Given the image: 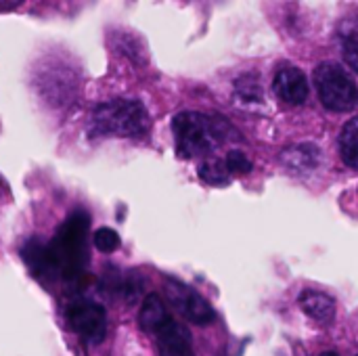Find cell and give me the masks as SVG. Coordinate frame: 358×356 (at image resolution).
<instances>
[{
    "instance_id": "obj_1",
    "label": "cell",
    "mask_w": 358,
    "mask_h": 356,
    "mask_svg": "<svg viewBox=\"0 0 358 356\" xmlns=\"http://www.w3.org/2000/svg\"><path fill=\"white\" fill-rule=\"evenodd\" d=\"M88 130L92 136L138 138L149 130V113L136 99H111L92 109Z\"/></svg>"
},
{
    "instance_id": "obj_2",
    "label": "cell",
    "mask_w": 358,
    "mask_h": 356,
    "mask_svg": "<svg viewBox=\"0 0 358 356\" xmlns=\"http://www.w3.org/2000/svg\"><path fill=\"white\" fill-rule=\"evenodd\" d=\"M227 130L231 126L224 120L208 118L199 111H182L172 120L176 151L185 159L212 153L216 145L227 141Z\"/></svg>"
},
{
    "instance_id": "obj_3",
    "label": "cell",
    "mask_w": 358,
    "mask_h": 356,
    "mask_svg": "<svg viewBox=\"0 0 358 356\" xmlns=\"http://www.w3.org/2000/svg\"><path fill=\"white\" fill-rule=\"evenodd\" d=\"M313 84L317 88L323 107L336 113H346L358 107V86L352 76L334 61H325L315 67Z\"/></svg>"
},
{
    "instance_id": "obj_4",
    "label": "cell",
    "mask_w": 358,
    "mask_h": 356,
    "mask_svg": "<svg viewBox=\"0 0 358 356\" xmlns=\"http://www.w3.org/2000/svg\"><path fill=\"white\" fill-rule=\"evenodd\" d=\"M88 229V218L84 214H73L59 231L57 239L48 245L57 273L65 277H76L86 262L84 235Z\"/></svg>"
},
{
    "instance_id": "obj_5",
    "label": "cell",
    "mask_w": 358,
    "mask_h": 356,
    "mask_svg": "<svg viewBox=\"0 0 358 356\" xmlns=\"http://www.w3.org/2000/svg\"><path fill=\"white\" fill-rule=\"evenodd\" d=\"M69 329L86 344H101L107 336V313L90 300H73L65 308Z\"/></svg>"
},
{
    "instance_id": "obj_6",
    "label": "cell",
    "mask_w": 358,
    "mask_h": 356,
    "mask_svg": "<svg viewBox=\"0 0 358 356\" xmlns=\"http://www.w3.org/2000/svg\"><path fill=\"white\" fill-rule=\"evenodd\" d=\"M166 294L170 304L193 325H210L216 319L214 308L210 306V302L195 292L193 287L176 281V279H166Z\"/></svg>"
},
{
    "instance_id": "obj_7",
    "label": "cell",
    "mask_w": 358,
    "mask_h": 356,
    "mask_svg": "<svg viewBox=\"0 0 358 356\" xmlns=\"http://www.w3.org/2000/svg\"><path fill=\"white\" fill-rule=\"evenodd\" d=\"M273 88L277 92V97L287 103V105H302L308 99V80L306 73L294 65H283L279 67V71L275 73L273 80Z\"/></svg>"
},
{
    "instance_id": "obj_8",
    "label": "cell",
    "mask_w": 358,
    "mask_h": 356,
    "mask_svg": "<svg viewBox=\"0 0 358 356\" xmlns=\"http://www.w3.org/2000/svg\"><path fill=\"white\" fill-rule=\"evenodd\" d=\"M281 164L296 174H306V172H315L321 162H323V153L315 143H298L292 147H285L279 155Z\"/></svg>"
},
{
    "instance_id": "obj_9",
    "label": "cell",
    "mask_w": 358,
    "mask_h": 356,
    "mask_svg": "<svg viewBox=\"0 0 358 356\" xmlns=\"http://www.w3.org/2000/svg\"><path fill=\"white\" fill-rule=\"evenodd\" d=\"M157 346L162 356H193V344L191 336L185 325L170 321L157 336Z\"/></svg>"
},
{
    "instance_id": "obj_10",
    "label": "cell",
    "mask_w": 358,
    "mask_h": 356,
    "mask_svg": "<svg viewBox=\"0 0 358 356\" xmlns=\"http://www.w3.org/2000/svg\"><path fill=\"white\" fill-rule=\"evenodd\" d=\"M170 321H172V317L168 315V308H166L164 300L157 294H149L143 300V306H141V313H138L141 329L155 338Z\"/></svg>"
},
{
    "instance_id": "obj_11",
    "label": "cell",
    "mask_w": 358,
    "mask_h": 356,
    "mask_svg": "<svg viewBox=\"0 0 358 356\" xmlns=\"http://www.w3.org/2000/svg\"><path fill=\"white\" fill-rule=\"evenodd\" d=\"M300 308L317 323L321 325H329L334 323L336 319V300L323 292H317V290H306L302 296H300Z\"/></svg>"
},
{
    "instance_id": "obj_12",
    "label": "cell",
    "mask_w": 358,
    "mask_h": 356,
    "mask_svg": "<svg viewBox=\"0 0 358 356\" xmlns=\"http://www.w3.org/2000/svg\"><path fill=\"white\" fill-rule=\"evenodd\" d=\"M338 42L342 46L344 61L358 73V17H348L338 25Z\"/></svg>"
},
{
    "instance_id": "obj_13",
    "label": "cell",
    "mask_w": 358,
    "mask_h": 356,
    "mask_svg": "<svg viewBox=\"0 0 358 356\" xmlns=\"http://www.w3.org/2000/svg\"><path fill=\"white\" fill-rule=\"evenodd\" d=\"M340 155L346 166L358 170V118L348 120L340 132Z\"/></svg>"
},
{
    "instance_id": "obj_14",
    "label": "cell",
    "mask_w": 358,
    "mask_h": 356,
    "mask_svg": "<svg viewBox=\"0 0 358 356\" xmlns=\"http://www.w3.org/2000/svg\"><path fill=\"white\" fill-rule=\"evenodd\" d=\"M197 174L203 183L214 185V187H224L231 180V172H229L224 159H206L197 168Z\"/></svg>"
},
{
    "instance_id": "obj_15",
    "label": "cell",
    "mask_w": 358,
    "mask_h": 356,
    "mask_svg": "<svg viewBox=\"0 0 358 356\" xmlns=\"http://www.w3.org/2000/svg\"><path fill=\"white\" fill-rule=\"evenodd\" d=\"M235 94L241 103H262V88L254 76H241L235 82Z\"/></svg>"
},
{
    "instance_id": "obj_16",
    "label": "cell",
    "mask_w": 358,
    "mask_h": 356,
    "mask_svg": "<svg viewBox=\"0 0 358 356\" xmlns=\"http://www.w3.org/2000/svg\"><path fill=\"white\" fill-rule=\"evenodd\" d=\"M92 241H94V248L103 254H111L120 248V235L113 231V229H107V227H101L94 231L92 235Z\"/></svg>"
},
{
    "instance_id": "obj_17",
    "label": "cell",
    "mask_w": 358,
    "mask_h": 356,
    "mask_svg": "<svg viewBox=\"0 0 358 356\" xmlns=\"http://www.w3.org/2000/svg\"><path fill=\"white\" fill-rule=\"evenodd\" d=\"M224 162H227V168H229L231 176H233V174L241 176V174L252 172V162H250V159H248V155H245L243 151H239V149L229 151V153H227V157H224Z\"/></svg>"
},
{
    "instance_id": "obj_18",
    "label": "cell",
    "mask_w": 358,
    "mask_h": 356,
    "mask_svg": "<svg viewBox=\"0 0 358 356\" xmlns=\"http://www.w3.org/2000/svg\"><path fill=\"white\" fill-rule=\"evenodd\" d=\"M321 356H340L338 353H334V350H327V353H323Z\"/></svg>"
},
{
    "instance_id": "obj_19",
    "label": "cell",
    "mask_w": 358,
    "mask_h": 356,
    "mask_svg": "<svg viewBox=\"0 0 358 356\" xmlns=\"http://www.w3.org/2000/svg\"><path fill=\"white\" fill-rule=\"evenodd\" d=\"M218 356H227V355H224V353H222V355H218Z\"/></svg>"
},
{
    "instance_id": "obj_20",
    "label": "cell",
    "mask_w": 358,
    "mask_h": 356,
    "mask_svg": "<svg viewBox=\"0 0 358 356\" xmlns=\"http://www.w3.org/2000/svg\"><path fill=\"white\" fill-rule=\"evenodd\" d=\"M0 193H2V187H0Z\"/></svg>"
}]
</instances>
